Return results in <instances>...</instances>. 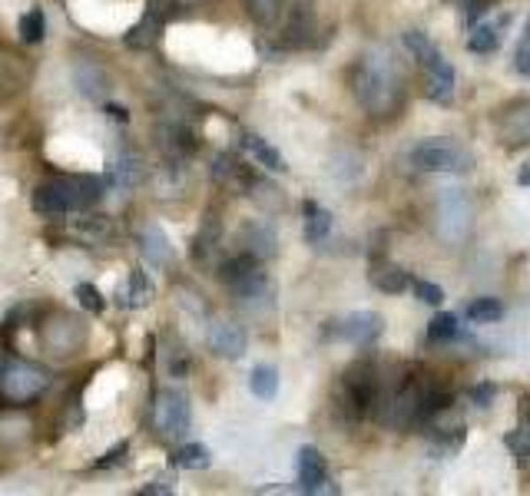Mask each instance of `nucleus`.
<instances>
[{
  "label": "nucleus",
  "mask_w": 530,
  "mask_h": 496,
  "mask_svg": "<svg viewBox=\"0 0 530 496\" xmlns=\"http://www.w3.org/2000/svg\"><path fill=\"white\" fill-rule=\"evenodd\" d=\"M51 387V374L30 360L0 364V407H27Z\"/></svg>",
  "instance_id": "obj_3"
},
{
  "label": "nucleus",
  "mask_w": 530,
  "mask_h": 496,
  "mask_svg": "<svg viewBox=\"0 0 530 496\" xmlns=\"http://www.w3.org/2000/svg\"><path fill=\"white\" fill-rule=\"evenodd\" d=\"M213 463L209 457V450L202 444H186L173 450V457H169V467H176V470H206Z\"/></svg>",
  "instance_id": "obj_24"
},
{
  "label": "nucleus",
  "mask_w": 530,
  "mask_h": 496,
  "mask_svg": "<svg viewBox=\"0 0 530 496\" xmlns=\"http://www.w3.org/2000/svg\"><path fill=\"white\" fill-rule=\"evenodd\" d=\"M192 259L196 261H206L209 255L215 252V245H219V222H215L213 215L206 219V225L199 229V236H196V242H192Z\"/></svg>",
  "instance_id": "obj_29"
},
{
  "label": "nucleus",
  "mask_w": 530,
  "mask_h": 496,
  "mask_svg": "<svg viewBox=\"0 0 530 496\" xmlns=\"http://www.w3.org/2000/svg\"><path fill=\"white\" fill-rule=\"evenodd\" d=\"M242 245H246V252L255 255L259 261L272 259V255H276V232L262 222L246 225V229H242Z\"/></svg>",
  "instance_id": "obj_16"
},
{
  "label": "nucleus",
  "mask_w": 530,
  "mask_h": 496,
  "mask_svg": "<svg viewBox=\"0 0 530 496\" xmlns=\"http://www.w3.org/2000/svg\"><path fill=\"white\" fill-rule=\"evenodd\" d=\"M457 335H461V328H457L455 314L441 311V314H434V318H431V324H428V341H431V345H448V341H455Z\"/></svg>",
  "instance_id": "obj_28"
},
{
  "label": "nucleus",
  "mask_w": 530,
  "mask_h": 496,
  "mask_svg": "<svg viewBox=\"0 0 530 496\" xmlns=\"http://www.w3.org/2000/svg\"><path fill=\"white\" fill-rule=\"evenodd\" d=\"M152 295H156V288H152L150 275L136 268V272L129 275L127 291L120 288V305H127V308H146V305L152 301Z\"/></svg>",
  "instance_id": "obj_20"
},
{
  "label": "nucleus",
  "mask_w": 530,
  "mask_h": 496,
  "mask_svg": "<svg viewBox=\"0 0 530 496\" xmlns=\"http://www.w3.org/2000/svg\"><path fill=\"white\" fill-rule=\"evenodd\" d=\"M491 7H494V0H467V24L474 27Z\"/></svg>",
  "instance_id": "obj_39"
},
{
  "label": "nucleus",
  "mask_w": 530,
  "mask_h": 496,
  "mask_svg": "<svg viewBox=\"0 0 530 496\" xmlns=\"http://www.w3.org/2000/svg\"><path fill=\"white\" fill-rule=\"evenodd\" d=\"M143 259L150 261L152 268H166L169 261H173V245H169V238H166V232L160 229V225H150L146 232H143Z\"/></svg>",
  "instance_id": "obj_15"
},
{
  "label": "nucleus",
  "mask_w": 530,
  "mask_h": 496,
  "mask_svg": "<svg viewBox=\"0 0 530 496\" xmlns=\"http://www.w3.org/2000/svg\"><path fill=\"white\" fill-rule=\"evenodd\" d=\"M60 186L66 192L70 209H90L103 196V182L93 175H66V179H60Z\"/></svg>",
  "instance_id": "obj_13"
},
{
  "label": "nucleus",
  "mask_w": 530,
  "mask_h": 496,
  "mask_svg": "<svg viewBox=\"0 0 530 496\" xmlns=\"http://www.w3.org/2000/svg\"><path fill=\"white\" fill-rule=\"evenodd\" d=\"M83 322L74 314H53V324L43 328V345L51 347L53 354H74L76 347L83 345Z\"/></svg>",
  "instance_id": "obj_8"
},
{
  "label": "nucleus",
  "mask_w": 530,
  "mask_h": 496,
  "mask_svg": "<svg viewBox=\"0 0 530 496\" xmlns=\"http://www.w3.org/2000/svg\"><path fill=\"white\" fill-rule=\"evenodd\" d=\"M249 149H253V156L259 159V166L272 169V173H285V159H282L278 149L269 146L262 136H249Z\"/></svg>",
  "instance_id": "obj_30"
},
{
  "label": "nucleus",
  "mask_w": 530,
  "mask_h": 496,
  "mask_svg": "<svg viewBox=\"0 0 530 496\" xmlns=\"http://www.w3.org/2000/svg\"><path fill=\"white\" fill-rule=\"evenodd\" d=\"M514 66H518L520 76H530V24H527V30H524V37H520V43H518V60H514Z\"/></svg>",
  "instance_id": "obj_38"
},
{
  "label": "nucleus",
  "mask_w": 530,
  "mask_h": 496,
  "mask_svg": "<svg viewBox=\"0 0 530 496\" xmlns=\"http://www.w3.org/2000/svg\"><path fill=\"white\" fill-rule=\"evenodd\" d=\"M341 391H345V410L352 414L355 421H362L368 414H378L381 381L378 371L368 360H358V364H352L348 371L341 374Z\"/></svg>",
  "instance_id": "obj_4"
},
{
  "label": "nucleus",
  "mask_w": 530,
  "mask_h": 496,
  "mask_svg": "<svg viewBox=\"0 0 530 496\" xmlns=\"http://www.w3.org/2000/svg\"><path fill=\"white\" fill-rule=\"evenodd\" d=\"M156 139H160V149L166 152V159H173V162H183L186 156L196 152V146H199L196 136H192L183 123H163L160 129H156Z\"/></svg>",
  "instance_id": "obj_12"
},
{
  "label": "nucleus",
  "mask_w": 530,
  "mask_h": 496,
  "mask_svg": "<svg viewBox=\"0 0 530 496\" xmlns=\"http://www.w3.org/2000/svg\"><path fill=\"white\" fill-rule=\"evenodd\" d=\"M173 490H176V486H169V484H163V480H160V484L143 486V490H139V496H169Z\"/></svg>",
  "instance_id": "obj_40"
},
{
  "label": "nucleus",
  "mask_w": 530,
  "mask_h": 496,
  "mask_svg": "<svg viewBox=\"0 0 530 496\" xmlns=\"http://www.w3.org/2000/svg\"><path fill=\"white\" fill-rule=\"evenodd\" d=\"M467 50L471 53H494L497 50V30L491 24H474L471 37H467Z\"/></svg>",
  "instance_id": "obj_31"
},
{
  "label": "nucleus",
  "mask_w": 530,
  "mask_h": 496,
  "mask_svg": "<svg viewBox=\"0 0 530 496\" xmlns=\"http://www.w3.org/2000/svg\"><path fill=\"white\" fill-rule=\"evenodd\" d=\"M74 76H76L80 93L90 99H103L106 97V89H110V80H106L103 66H97V63H76Z\"/></svg>",
  "instance_id": "obj_18"
},
{
  "label": "nucleus",
  "mask_w": 530,
  "mask_h": 496,
  "mask_svg": "<svg viewBox=\"0 0 530 496\" xmlns=\"http://www.w3.org/2000/svg\"><path fill=\"white\" fill-rule=\"evenodd\" d=\"M331 232V212L322 209L318 202H305V238L308 242H325Z\"/></svg>",
  "instance_id": "obj_23"
},
{
  "label": "nucleus",
  "mask_w": 530,
  "mask_h": 496,
  "mask_svg": "<svg viewBox=\"0 0 530 496\" xmlns=\"http://www.w3.org/2000/svg\"><path fill=\"white\" fill-rule=\"evenodd\" d=\"M47 34V20H43V11H30L20 17V37L24 43H40Z\"/></svg>",
  "instance_id": "obj_33"
},
{
  "label": "nucleus",
  "mask_w": 530,
  "mask_h": 496,
  "mask_svg": "<svg viewBox=\"0 0 530 496\" xmlns=\"http://www.w3.org/2000/svg\"><path fill=\"white\" fill-rule=\"evenodd\" d=\"M127 453H129V444L123 440V444H116L103 460H97V463H93V470H113V467H120V463L127 460Z\"/></svg>",
  "instance_id": "obj_36"
},
{
  "label": "nucleus",
  "mask_w": 530,
  "mask_h": 496,
  "mask_svg": "<svg viewBox=\"0 0 530 496\" xmlns=\"http://www.w3.org/2000/svg\"><path fill=\"white\" fill-rule=\"evenodd\" d=\"M467 397H471V404H474V407L487 410L494 404V397H497V387H494V384H478V387H471V391H467Z\"/></svg>",
  "instance_id": "obj_37"
},
{
  "label": "nucleus",
  "mask_w": 530,
  "mask_h": 496,
  "mask_svg": "<svg viewBox=\"0 0 530 496\" xmlns=\"http://www.w3.org/2000/svg\"><path fill=\"white\" fill-rule=\"evenodd\" d=\"M76 236L83 238V242H90V245H106V242L116 238V225L106 215H87L83 222L76 225Z\"/></svg>",
  "instance_id": "obj_21"
},
{
  "label": "nucleus",
  "mask_w": 530,
  "mask_h": 496,
  "mask_svg": "<svg viewBox=\"0 0 530 496\" xmlns=\"http://www.w3.org/2000/svg\"><path fill=\"white\" fill-rule=\"evenodd\" d=\"M106 112H110V120H116V123H127L129 120V112L120 110V106H106Z\"/></svg>",
  "instance_id": "obj_41"
},
{
  "label": "nucleus",
  "mask_w": 530,
  "mask_h": 496,
  "mask_svg": "<svg viewBox=\"0 0 530 496\" xmlns=\"http://www.w3.org/2000/svg\"><path fill=\"white\" fill-rule=\"evenodd\" d=\"M249 391L255 397H262V400H272L278 391V371L272 364H259L253 374H249Z\"/></svg>",
  "instance_id": "obj_26"
},
{
  "label": "nucleus",
  "mask_w": 530,
  "mask_h": 496,
  "mask_svg": "<svg viewBox=\"0 0 530 496\" xmlns=\"http://www.w3.org/2000/svg\"><path fill=\"white\" fill-rule=\"evenodd\" d=\"M467 318L474 324H494L504 318V305H501L497 298H474V301L467 305Z\"/></svg>",
  "instance_id": "obj_27"
},
{
  "label": "nucleus",
  "mask_w": 530,
  "mask_h": 496,
  "mask_svg": "<svg viewBox=\"0 0 530 496\" xmlns=\"http://www.w3.org/2000/svg\"><path fill=\"white\" fill-rule=\"evenodd\" d=\"M173 4H183V7H196V4H202V0H173Z\"/></svg>",
  "instance_id": "obj_43"
},
{
  "label": "nucleus",
  "mask_w": 530,
  "mask_h": 496,
  "mask_svg": "<svg viewBox=\"0 0 530 496\" xmlns=\"http://www.w3.org/2000/svg\"><path fill=\"white\" fill-rule=\"evenodd\" d=\"M518 182H520V186H530V162H527V166H524V169H520Z\"/></svg>",
  "instance_id": "obj_42"
},
{
  "label": "nucleus",
  "mask_w": 530,
  "mask_h": 496,
  "mask_svg": "<svg viewBox=\"0 0 530 496\" xmlns=\"http://www.w3.org/2000/svg\"><path fill=\"white\" fill-rule=\"evenodd\" d=\"M411 166L417 173H467L474 162L455 139H425L411 149Z\"/></svg>",
  "instance_id": "obj_5"
},
{
  "label": "nucleus",
  "mask_w": 530,
  "mask_h": 496,
  "mask_svg": "<svg viewBox=\"0 0 530 496\" xmlns=\"http://www.w3.org/2000/svg\"><path fill=\"white\" fill-rule=\"evenodd\" d=\"M371 285L378 288V291H385V295H398V291H404V288L411 285V278H408L404 268H398L392 261H378L371 268Z\"/></svg>",
  "instance_id": "obj_19"
},
{
  "label": "nucleus",
  "mask_w": 530,
  "mask_h": 496,
  "mask_svg": "<svg viewBox=\"0 0 530 496\" xmlns=\"http://www.w3.org/2000/svg\"><path fill=\"white\" fill-rule=\"evenodd\" d=\"M110 179H113L116 186H139L143 179H146V162H143V156L139 152H123L120 159L110 166Z\"/></svg>",
  "instance_id": "obj_17"
},
{
  "label": "nucleus",
  "mask_w": 530,
  "mask_h": 496,
  "mask_svg": "<svg viewBox=\"0 0 530 496\" xmlns=\"http://www.w3.org/2000/svg\"><path fill=\"white\" fill-rule=\"evenodd\" d=\"M355 97L378 120L394 116L401 110L404 99V80L398 74V66L381 53H368L355 70Z\"/></svg>",
  "instance_id": "obj_1"
},
{
  "label": "nucleus",
  "mask_w": 530,
  "mask_h": 496,
  "mask_svg": "<svg viewBox=\"0 0 530 496\" xmlns=\"http://www.w3.org/2000/svg\"><path fill=\"white\" fill-rule=\"evenodd\" d=\"M160 34H163V20L156 17V13H146L143 20H139L133 30L127 34V43L133 50H150V47H156L160 43Z\"/></svg>",
  "instance_id": "obj_22"
},
{
  "label": "nucleus",
  "mask_w": 530,
  "mask_h": 496,
  "mask_svg": "<svg viewBox=\"0 0 530 496\" xmlns=\"http://www.w3.org/2000/svg\"><path fill=\"white\" fill-rule=\"evenodd\" d=\"M150 421H152L156 437H166V440L183 437L186 430H190V421H192L190 397L183 394V391H176V387H163V391H156V397H152Z\"/></svg>",
  "instance_id": "obj_6"
},
{
  "label": "nucleus",
  "mask_w": 530,
  "mask_h": 496,
  "mask_svg": "<svg viewBox=\"0 0 530 496\" xmlns=\"http://www.w3.org/2000/svg\"><path fill=\"white\" fill-rule=\"evenodd\" d=\"M381 331H385V322H381L378 311H355V314H348L339 328V335L358 347L375 345V341L381 337Z\"/></svg>",
  "instance_id": "obj_10"
},
{
  "label": "nucleus",
  "mask_w": 530,
  "mask_h": 496,
  "mask_svg": "<svg viewBox=\"0 0 530 496\" xmlns=\"http://www.w3.org/2000/svg\"><path fill=\"white\" fill-rule=\"evenodd\" d=\"M299 484L305 493H322V490H335L329 484V463L322 457V450L316 446H302L299 450Z\"/></svg>",
  "instance_id": "obj_11"
},
{
  "label": "nucleus",
  "mask_w": 530,
  "mask_h": 496,
  "mask_svg": "<svg viewBox=\"0 0 530 496\" xmlns=\"http://www.w3.org/2000/svg\"><path fill=\"white\" fill-rule=\"evenodd\" d=\"M404 47L415 53V60L425 66V74H428V97L434 103H451L455 99V66L444 60V53L434 47V40L428 34H421V30H408L404 34Z\"/></svg>",
  "instance_id": "obj_2"
},
{
  "label": "nucleus",
  "mask_w": 530,
  "mask_h": 496,
  "mask_svg": "<svg viewBox=\"0 0 530 496\" xmlns=\"http://www.w3.org/2000/svg\"><path fill=\"white\" fill-rule=\"evenodd\" d=\"M507 446L518 453L520 463H527V457H530V394L520 397V427L507 437Z\"/></svg>",
  "instance_id": "obj_25"
},
{
  "label": "nucleus",
  "mask_w": 530,
  "mask_h": 496,
  "mask_svg": "<svg viewBox=\"0 0 530 496\" xmlns=\"http://www.w3.org/2000/svg\"><path fill=\"white\" fill-rule=\"evenodd\" d=\"M464 423H455V427H434V444H438V450L441 453H457L461 450V444H464Z\"/></svg>",
  "instance_id": "obj_32"
},
{
  "label": "nucleus",
  "mask_w": 530,
  "mask_h": 496,
  "mask_svg": "<svg viewBox=\"0 0 530 496\" xmlns=\"http://www.w3.org/2000/svg\"><path fill=\"white\" fill-rule=\"evenodd\" d=\"M76 298H80V305H83L87 311H93V314H100V311L106 308V298L100 295V288L90 285V282L76 285Z\"/></svg>",
  "instance_id": "obj_34"
},
{
  "label": "nucleus",
  "mask_w": 530,
  "mask_h": 496,
  "mask_svg": "<svg viewBox=\"0 0 530 496\" xmlns=\"http://www.w3.org/2000/svg\"><path fill=\"white\" fill-rule=\"evenodd\" d=\"M246 345H249V337H246V328L236 322H215L209 328V351H213L215 358H229V360H239L246 354Z\"/></svg>",
  "instance_id": "obj_9"
},
{
  "label": "nucleus",
  "mask_w": 530,
  "mask_h": 496,
  "mask_svg": "<svg viewBox=\"0 0 530 496\" xmlns=\"http://www.w3.org/2000/svg\"><path fill=\"white\" fill-rule=\"evenodd\" d=\"M411 288H415V295L421 298L425 305H441V301H444L441 285H434V282H425V278H417V282H411Z\"/></svg>",
  "instance_id": "obj_35"
},
{
  "label": "nucleus",
  "mask_w": 530,
  "mask_h": 496,
  "mask_svg": "<svg viewBox=\"0 0 530 496\" xmlns=\"http://www.w3.org/2000/svg\"><path fill=\"white\" fill-rule=\"evenodd\" d=\"M30 205H34L37 215H47V219H53V215H66V212H70V202H66V192H64V186H60V179H57V182H40V186L34 189Z\"/></svg>",
  "instance_id": "obj_14"
},
{
  "label": "nucleus",
  "mask_w": 530,
  "mask_h": 496,
  "mask_svg": "<svg viewBox=\"0 0 530 496\" xmlns=\"http://www.w3.org/2000/svg\"><path fill=\"white\" fill-rule=\"evenodd\" d=\"M497 143L507 149L530 146V97L511 99L497 116Z\"/></svg>",
  "instance_id": "obj_7"
}]
</instances>
